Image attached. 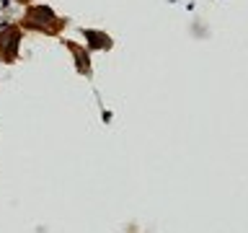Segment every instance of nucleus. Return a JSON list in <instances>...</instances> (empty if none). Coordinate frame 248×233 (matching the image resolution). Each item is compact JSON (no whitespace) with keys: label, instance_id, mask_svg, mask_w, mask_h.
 <instances>
[{"label":"nucleus","instance_id":"obj_1","mask_svg":"<svg viewBox=\"0 0 248 233\" xmlns=\"http://www.w3.org/2000/svg\"><path fill=\"white\" fill-rule=\"evenodd\" d=\"M49 21H57L52 16L49 8H44V5H34V8H29L26 11V23L29 26H36V29H44Z\"/></svg>","mask_w":248,"mask_h":233},{"label":"nucleus","instance_id":"obj_2","mask_svg":"<svg viewBox=\"0 0 248 233\" xmlns=\"http://www.w3.org/2000/svg\"><path fill=\"white\" fill-rule=\"evenodd\" d=\"M85 36L88 39H96V47H108V36H104V34H93V31H85Z\"/></svg>","mask_w":248,"mask_h":233},{"label":"nucleus","instance_id":"obj_3","mask_svg":"<svg viewBox=\"0 0 248 233\" xmlns=\"http://www.w3.org/2000/svg\"><path fill=\"white\" fill-rule=\"evenodd\" d=\"M23 3H26V0H23Z\"/></svg>","mask_w":248,"mask_h":233}]
</instances>
